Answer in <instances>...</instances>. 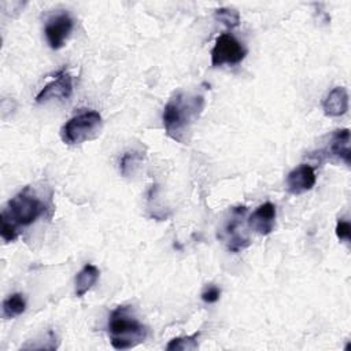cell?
I'll use <instances>...</instances> for the list:
<instances>
[{
    "label": "cell",
    "mask_w": 351,
    "mask_h": 351,
    "mask_svg": "<svg viewBox=\"0 0 351 351\" xmlns=\"http://www.w3.org/2000/svg\"><path fill=\"white\" fill-rule=\"evenodd\" d=\"M200 296H202V300L204 303H215L221 296V289H219V287H217L214 284H210L203 289Z\"/></svg>",
    "instance_id": "17"
},
{
    "label": "cell",
    "mask_w": 351,
    "mask_h": 351,
    "mask_svg": "<svg viewBox=\"0 0 351 351\" xmlns=\"http://www.w3.org/2000/svg\"><path fill=\"white\" fill-rule=\"evenodd\" d=\"M215 18L229 29H233V27L239 26V23H240L239 12L236 10H230V8H226V7L217 8L215 10Z\"/></svg>",
    "instance_id": "16"
},
{
    "label": "cell",
    "mask_w": 351,
    "mask_h": 351,
    "mask_svg": "<svg viewBox=\"0 0 351 351\" xmlns=\"http://www.w3.org/2000/svg\"><path fill=\"white\" fill-rule=\"evenodd\" d=\"M73 93L71 75L66 69H62L56 77L48 82L36 96L37 103H45L52 99H69Z\"/></svg>",
    "instance_id": "8"
},
{
    "label": "cell",
    "mask_w": 351,
    "mask_h": 351,
    "mask_svg": "<svg viewBox=\"0 0 351 351\" xmlns=\"http://www.w3.org/2000/svg\"><path fill=\"white\" fill-rule=\"evenodd\" d=\"M322 110L328 117H341L348 110V93L344 86L333 88L322 101Z\"/></svg>",
    "instance_id": "11"
},
{
    "label": "cell",
    "mask_w": 351,
    "mask_h": 351,
    "mask_svg": "<svg viewBox=\"0 0 351 351\" xmlns=\"http://www.w3.org/2000/svg\"><path fill=\"white\" fill-rule=\"evenodd\" d=\"M74 22L73 18L67 12L58 14L48 19L44 27L47 43L52 49H59L64 45L66 40L69 38L71 30H73Z\"/></svg>",
    "instance_id": "7"
},
{
    "label": "cell",
    "mask_w": 351,
    "mask_h": 351,
    "mask_svg": "<svg viewBox=\"0 0 351 351\" xmlns=\"http://www.w3.org/2000/svg\"><path fill=\"white\" fill-rule=\"evenodd\" d=\"M26 310V300L22 293H12L3 302V317L15 318Z\"/></svg>",
    "instance_id": "14"
},
{
    "label": "cell",
    "mask_w": 351,
    "mask_h": 351,
    "mask_svg": "<svg viewBox=\"0 0 351 351\" xmlns=\"http://www.w3.org/2000/svg\"><path fill=\"white\" fill-rule=\"evenodd\" d=\"M103 128V118L97 111H84L70 118L62 128L60 136L66 144H81L96 138Z\"/></svg>",
    "instance_id": "4"
},
{
    "label": "cell",
    "mask_w": 351,
    "mask_h": 351,
    "mask_svg": "<svg viewBox=\"0 0 351 351\" xmlns=\"http://www.w3.org/2000/svg\"><path fill=\"white\" fill-rule=\"evenodd\" d=\"M44 210L43 202L30 192V188H23L19 193L11 197L7 206L1 210V239L5 243L15 241L19 236V229L32 225Z\"/></svg>",
    "instance_id": "2"
},
{
    "label": "cell",
    "mask_w": 351,
    "mask_h": 351,
    "mask_svg": "<svg viewBox=\"0 0 351 351\" xmlns=\"http://www.w3.org/2000/svg\"><path fill=\"white\" fill-rule=\"evenodd\" d=\"M200 332H196L191 336H181V337H174L171 339L167 346L166 350L167 351H176V350H181V351H192L196 350L199 347L197 344V337H199Z\"/></svg>",
    "instance_id": "15"
},
{
    "label": "cell",
    "mask_w": 351,
    "mask_h": 351,
    "mask_svg": "<svg viewBox=\"0 0 351 351\" xmlns=\"http://www.w3.org/2000/svg\"><path fill=\"white\" fill-rule=\"evenodd\" d=\"M336 236H337L339 240L350 241V239H351V225H350V222H347L344 219H339L337 225H336Z\"/></svg>",
    "instance_id": "18"
},
{
    "label": "cell",
    "mask_w": 351,
    "mask_h": 351,
    "mask_svg": "<svg viewBox=\"0 0 351 351\" xmlns=\"http://www.w3.org/2000/svg\"><path fill=\"white\" fill-rule=\"evenodd\" d=\"M204 108V97L197 93L177 92L166 103L162 114L167 136L186 144L188 133Z\"/></svg>",
    "instance_id": "1"
},
{
    "label": "cell",
    "mask_w": 351,
    "mask_h": 351,
    "mask_svg": "<svg viewBox=\"0 0 351 351\" xmlns=\"http://www.w3.org/2000/svg\"><path fill=\"white\" fill-rule=\"evenodd\" d=\"M247 55L244 45L230 33H223L217 37L215 44L211 49V64L219 67L223 64L234 66L239 64Z\"/></svg>",
    "instance_id": "6"
},
{
    "label": "cell",
    "mask_w": 351,
    "mask_h": 351,
    "mask_svg": "<svg viewBox=\"0 0 351 351\" xmlns=\"http://www.w3.org/2000/svg\"><path fill=\"white\" fill-rule=\"evenodd\" d=\"M317 176L314 169L310 165H300L291 170L287 176V189L292 195L304 193L315 185Z\"/></svg>",
    "instance_id": "10"
},
{
    "label": "cell",
    "mask_w": 351,
    "mask_h": 351,
    "mask_svg": "<svg viewBox=\"0 0 351 351\" xmlns=\"http://www.w3.org/2000/svg\"><path fill=\"white\" fill-rule=\"evenodd\" d=\"M108 337L115 350H129L141 344L147 336L148 329L138 318L130 306H118L108 317Z\"/></svg>",
    "instance_id": "3"
},
{
    "label": "cell",
    "mask_w": 351,
    "mask_h": 351,
    "mask_svg": "<svg viewBox=\"0 0 351 351\" xmlns=\"http://www.w3.org/2000/svg\"><path fill=\"white\" fill-rule=\"evenodd\" d=\"M99 274H100V271L95 265L86 263L75 276V280H74L75 295L78 298L84 296L96 284Z\"/></svg>",
    "instance_id": "13"
},
{
    "label": "cell",
    "mask_w": 351,
    "mask_h": 351,
    "mask_svg": "<svg viewBox=\"0 0 351 351\" xmlns=\"http://www.w3.org/2000/svg\"><path fill=\"white\" fill-rule=\"evenodd\" d=\"M245 214H247L245 206L233 207L229 213V218L226 219L222 228L221 239L223 240L226 248L230 252H239L251 244L250 237L245 234V230H244Z\"/></svg>",
    "instance_id": "5"
},
{
    "label": "cell",
    "mask_w": 351,
    "mask_h": 351,
    "mask_svg": "<svg viewBox=\"0 0 351 351\" xmlns=\"http://www.w3.org/2000/svg\"><path fill=\"white\" fill-rule=\"evenodd\" d=\"M329 156H333L339 160H343L346 165L351 163V151H350V130L347 128L337 129L330 137V144L328 147Z\"/></svg>",
    "instance_id": "12"
},
{
    "label": "cell",
    "mask_w": 351,
    "mask_h": 351,
    "mask_svg": "<svg viewBox=\"0 0 351 351\" xmlns=\"http://www.w3.org/2000/svg\"><path fill=\"white\" fill-rule=\"evenodd\" d=\"M276 223V206L266 202L255 208V211L248 217L247 225L255 233L261 236H267L273 232Z\"/></svg>",
    "instance_id": "9"
}]
</instances>
